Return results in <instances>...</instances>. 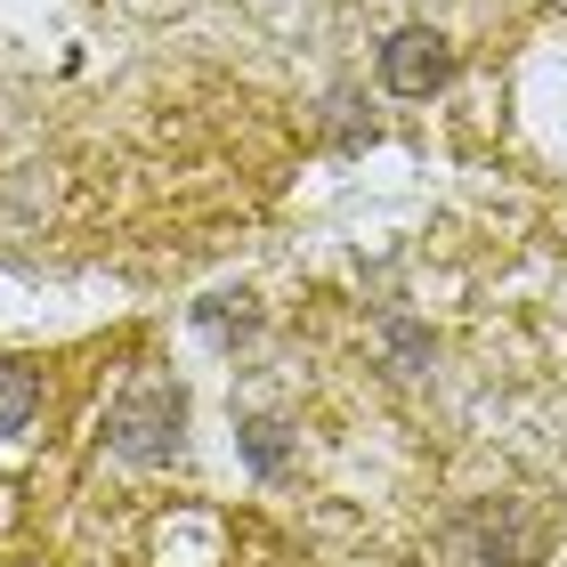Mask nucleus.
<instances>
[{
  "label": "nucleus",
  "instance_id": "obj_3",
  "mask_svg": "<svg viewBox=\"0 0 567 567\" xmlns=\"http://www.w3.org/2000/svg\"><path fill=\"white\" fill-rule=\"evenodd\" d=\"M462 551H471V567H527L535 527H519L511 511H503V519H495V511H478V519L462 527Z\"/></svg>",
  "mask_w": 567,
  "mask_h": 567
},
{
  "label": "nucleus",
  "instance_id": "obj_2",
  "mask_svg": "<svg viewBox=\"0 0 567 567\" xmlns=\"http://www.w3.org/2000/svg\"><path fill=\"white\" fill-rule=\"evenodd\" d=\"M446 73H454V49L437 33H422V24H405V33L381 41V82H390L398 97H430Z\"/></svg>",
  "mask_w": 567,
  "mask_h": 567
},
{
  "label": "nucleus",
  "instance_id": "obj_1",
  "mask_svg": "<svg viewBox=\"0 0 567 567\" xmlns=\"http://www.w3.org/2000/svg\"><path fill=\"white\" fill-rule=\"evenodd\" d=\"M178 422H187V405H178V390H138V398H122V414H114V446L131 454V462H163L178 446Z\"/></svg>",
  "mask_w": 567,
  "mask_h": 567
},
{
  "label": "nucleus",
  "instance_id": "obj_4",
  "mask_svg": "<svg viewBox=\"0 0 567 567\" xmlns=\"http://www.w3.org/2000/svg\"><path fill=\"white\" fill-rule=\"evenodd\" d=\"M41 414V373L33 365H0V437H17Z\"/></svg>",
  "mask_w": 567,
  "mask_h": 567
}]
</instances>
